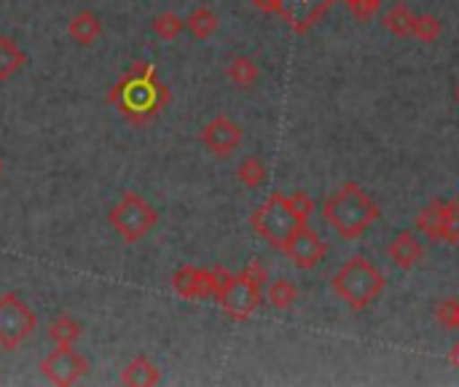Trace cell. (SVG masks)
Instances as JSON below:
<instances>
[{"mask_svg": "<svg viewBox=\"0 0 459 387\" xmlns=\"http://www.w3.org/2000/svg\"><path fill=\"white\" fill-rule=\"evenodd\" d=\"M323 215L342 240H358L379 218V205L358 183H344L325 199Z\"/></svg>", "mask_w": 459, "mask_h": 387, "instance_id": "6da1fadb", "label": "cell"}, {"mask_svg": "<svg viewBox=\"0 0 459 387\" xmlns=\"http://www.w3.org/2000/svg\"><path fill=\"white\" fill-rule=\"evenodd\" d=\"M333 294L350 304L352 310L363 312L368 310L385 291V275L366 259V256H352L331 280Z\"/></svg>", "mask_w": 459, "mask_h": 387, "instance_id": "7a4b0ae2", "label": "cell"}, {"mask_svg": "<svg viewBox=\"0 0 459 387\" xmlns=\"http://www.w3.org/2000/svg\"><path fill=\"white\" fill-rule=\"evenodd\" d=\"M167 100H169L167 89L153 78V65L148 70H134L110 94V102H116L121 108V113L134 121H145V119L156 116L167 105Z\"/></svg>", "mask_w": 459, "mask_h": 387, "instance_id": "3957f363", "label": "cell"}, {"mask_svg": "<svg viewBox=\"0 0 459 387\" xmlns=\"http://www.w3.org/2000/svg\"><path fill=\"white\" fill-rule=\"evenodd\" d=\"M266 283V272L258 264H250L242 275H229L218 291V302L223 312L234 321H247L261 304V286Z\"/></svg>", "mask_w": 459, "mask_h": 387, "instance_id": "277c9868", "label": "cell"}, {"mask_svg": "<svg viewBox=\"0 0 459 387\" xmlns=\"http://www.w3.org/2000/svg\"><path fill=\"white\" fill-rule=\"evenodd\" d=\"M307 221L296 213L290 197L285 194H272L255 213H253V229L272 245V248H285L290 234L304 226Z\"/></svg>", "mask_w": 459, "mask_h": 387, "instance_id": "5b68a950", "label": "cell"}, {"mask_svg": "<svg viewBox=\"0 0 459 387\" xmlns=\"http://www.w3.org/2000/svg\"><path fill=\"white\" fill-rule=\"evenodd\" d=\"M108 221H110V226L118 232V237L124 242H140L159 224V213L140 194L129 191V194H124L116 202V207L110 210Z\"/></svg>", "mask_w": 459, "mask_h": 387, "instance_id": "8992f818", "label": "cell"}, {"mask_svg": "<svg viewBox=\"0 0 459 387\" xmlns=\"http://www.w3.org/2000/svg\"><path fill=\"white\" fill-rule=\"evenodd\" d=\"M38 329L35 312L22 302L16 294H3L0 296V345L5 350L19 347L24 339H30Z\"/></svg>", "mask_w": 459, "mask_h": 387, "instance_id": "52a82bcc", "label": "cell"}, {"mask_svg": "<svg viewBox=\"0 0 459 387\" xmlns=\"http://www.w3.org/2000/svg\"><path fill=\"white\" fill-rule=\"evenodd\" d=\"M40 372L51 385L70 387L89 372V364L81 353L73 350V345H56V350L40 364Z\"/></svg>", "mask_w": 459, "mask_h": 387, "instance_id": "ba28073f", "label": "cell"}, {"mask_svg": "<svg viewBox=\"0 0 459 387\" xmlns=\"http://www.w3.org/2000/svg\"><path fill=\"white\" fill-rule=\"evenodd\" d=\"M226 277H229V272H223V269L204 272L196 267H180L172 275V288L183 299H210V296H218Z\"/></svg>", "mask_w": 459, "mask_h": 387, "instance_id": "9c48e42d", "label": "cell"}, {"mask_svg": "<svg viewBox=\"0 0 459 387\" xmlns=\"http://www.w3.org/2000/svg\"><path fill=\"white\" fill-rule=\"evenodd\" d=\"M282 253L293 261L296 269H315V267L325 259L328 248H325V242L320 240V234H317L312 226L304 224V226H299V229L290 234V240L285 242Z\"/></svg>", "mask_w": 459, "mask_h": 387, "instance_id": "30bf717a", "label": "cell"}, {"mask_svg": "<svg viewBox=\"0 0 459 387\" xmlns=\"http://www.w3.org/2000/svg\"><path fill=\"white\" fill-rule=\"evenodd\" d=\"M202 143L215 156H229L242 145V127L229 116H215L202 129Z\"/></svg>", "mask_w": 459, "mask_h": 387, "instance_id": "8fae6325", "label": "cell"}, {"mask_svg": "<svg viewBox=\"0 0 459 387\" xmlns=\"http://www.w3.org/2000/svg\"><path fill=\"white\" fill-rule=\"evenodd\" d=\"M387 259L398 269H414L425 259V245L414 232H398L387 245Z\"/></svg>", "mask_w": 459, "mask_h": 387, "instance_id": "7c38bea8", "label": "cell"}, {"mask_svg": "<svg viewBox=\"0 0 459 387\" xmlns=\"http://www.w3.org/2000/svg\"><path fill=\"white\" fill-rule=\"evenodd\" d=\"M121 385H129V387H153L161 383V374H159V366L151 361V358H145V356H137V358H132L126 366H124V372H121Z\"/></svg>", "mask_w": 459, "mask_h": 387, "instance_id": "4fadbf2b", "label": "cell"}, {"mask_svg": "<svg viewBox=\"0 0 459 387\" xmlns=\"http://www.w3.org/2000/svg\"><path fill=\"white\" fill-rule=\"evenodd\" d=\"M449 207H452V202H441V199L433 202V205H428V207L417 215V229H420L422 234H428L430 240L441 242V240H444V229H446Z\"/></svg>", "mask_w": 459, "mask_h": 387, "instance_id": "5bb4252c", "label": "cell"}, {"mask_svg": "<svg viewBox=\"0 0 459 387\" xmlns=\"http://www.w3.org/2000/svg\"><path fill=\"white\" fill-rule=\"evenodd\" d=\"M67 32H70V38H73L75 43L91 46V43H97L100 35H102V22H100V16L91 13V11H78V13L70 19Z\"/></svg>", "mask_w": 459, "mask_h": 387, "instance_id": "9a60e30c", "label": "cell"}, {"mask_svg": "<svg viewBox=\"0 0 459 387\" xmlns=\"http://www.w3.org/2000/svg\"><path fill=\"white\" fill-rule=\"evenodd\" d=\"M27 65V54L11 35H0V81L13 78Z\"/></svg>", "mask_w": 459, "mask_h": 387, "instance_id": "2e32d148", "label": "cell"}, {"mask_svg": "<svg viewBox=\"0 0 459 387\" xmlns=\"http://www.w3.org/2000/svg\"><path fill=\"white\" fill-rule=\"evenodd\" d=\"M414 16H417V13H414L406 3H395V5L382 16V24H385L387 32H393V35H398V38H409L411 30H414Z\"/></svg>", "mask_w": 459, "mask_h": 387, "instance_id": "e0dca14e", "label": "cell"}, {"mask_svg": "<svg viewBox=\"0 0 459 387\" xmlns=\"http://www.w3.org/2000/svg\"><path fill=\"white\" fill-rule=\"evenodd\" d=\"M218 16H215V11H210V8H204V5H199V8H194L191 13H188V19H186V30L196 38V40H207L210 35H215L218 32Z\"/></svg>", "mask_w": 459, "mask_h": 387, "instance_id": "ac0fdd59", "label": "cell"}, {"mask_svg": "<svg viewBox=\"0 0 459 387\" xmlns=\"http://www.w3.org/2000/svg\"><path fill=\"white\" fill-rule=\"evenodd\" d=\"M81 334H83V326L70 315H56L48 323V339L54 345H75Z\"/></svg>", "mask_w": 459, "mask_h": 387, "instance_id": "d6986e66", "label": "cell"}, {"mask_svg": "<svg viewBox=\"0 0 459 387\" xmlns=\"http://www.w3.org/2000/svg\"><path fill=\"white\" fill-rule=\"evenodd\" d=\"M226 75H229L231 84H237V86H242V89H250V86L258 81L261 70H258V65H255L250 57H234V59L229 62V67H226Z\"/></svg>", "mask_w": 459, "mask_h": 387, "instance_id": "ffe728a7", "label": "cell"}, {"mask_svg": "<svg viewBox=\"0 0 459 387\" xmlns=\"http://www.w3.org/2000/svg\"><path fill=\"white\" fill-rule=\"evenodd\" d=\"M266 164L258 156H245L237 167V180L247 189H258L266 180Z\"/></svg>", "mask_w": 459, "mask_h": 387, "instance_id": "44dd1931", "label": "cell"}, {"mask_svg": "<svg viewBox=\"0 0 459 387\" xmlns=\"http://www.w3.org/2000/svg\"><path fill=\"white\" fill-rule=\"evenodd\" d=\"M296 299H299L296 283L280 277V280H274V283L269 286V304H272L274 310H290V307L296 304Z\"/></svg>", "mask_w": 459, "mask_h": 387, "instance_id": "7402d4cb", "label": "cell"}, {"mask_svg": "<svg viewBox=\"0 0 459 387\" xmlns=\"http://www.w3.org/2000/svg\"><path fill=\"white\" fill-rule=\"evenodd\" d=\"M151 27H153V32H156L161 40H175V38L186 30V19L178 16L175 11H164V13H159V16L151 22Z\"/></svg>", "mask_w": 459, "mask_h": 387, "instance_id": "603a6c76", "label": "cell"}, {"mask_svg": "<svg viewBox=\"0 0 459 387\" xmlns=\"http://www.w3.org/2000/svg\"><path fill=\"white\" fill-rule=\"evenodd\" d=\"M441 32H444V22H441L436 13H420V16H414V30H411V35H414L417 40L433 43V40L441 38Z\"/></svg>", "mask_w": 459, "mask_h": 387, "instance_id": "cb8c5ba5", "label": "cell"}, {"mask_svg": "<svg viewBox=\"0 0 459 387\" xmlns=\"http://www.w3.org/2000/svg\"><path fill=\"white\" fill-rule=\"evenodd\" d=\"M436 321L449 329V331H459V299L457 296H446L441 302H436Z\"/></svg>", "mask_w": 459, "mask_h": 387, "instance_id": "d4e9b609", "label": "cell"}, {"mask_svg": "<svg viewBox=\"0 0 459 387\" xmlns=\"http://www.w3.org/2000/svg\"><path fill=\"white\" fill-rule=\"evenodd\" d=\"M444 242H459V205L452 202L449 215H446V229H444Z\"/></svg>", "mask_w": 459, "mask_h": 387, "instance_id": "484cf974", "label": "cell"}, {"mask_svg": "<svg viewBox=\"0 0 459 387\" xmlns=\"http://www.w3.org/2000/svg\"><path fill=\"white\" fill-rule=\"evenodd\" d=\"M350 3V11L358 16V19H368L379 11L382 0H347Z\"/></svg>", "mask_w": 459, "mask_h": 387, "instance_id": "4316f807", "label": "cell"}, {"mask_svg": "<svg viewBox=\"0 0 459 387\" xmlns=\"http://www.w3.org/2000/svg\"><path fill=\"white\" fill-rule=\"evenodd\" d=\"M290 202H293L296 213H299V215H301L304 221H307V218L312 215V210H315V202H312V199H309L307 194H301V191H299V194H293V197H290Z\"/></svg>", "mask_w": 459, "mask_h": 387, "instance_id": "83f0119b", "label": "cell"}, {"mask_svg": "<svg viewBox=\"0 0 459 387\" xmlns=\"http://www.w3.org/2000/svg\"><path fill=\"white\" fill-rule=\"evenodd\" d=\"M449 364H452V366L459 372V342L452 347V350H449Z\"/></svg>", "mask_w": 459, "mask_h": 387, "instance_id": "f1b7e54d", "label": "cell"}, {"mask_svg": "<svg viewBox=\"0 0 459 387\" xmlns=\"http://www.w3.org/2000/svg\"><path fill=\"white\" fill-rule=\"evenodd\" d=\"M0 175H3V159H0Z\"/></svg>", "mask_w": 459, "mask_h": 387, "instance_id": "f546056e", "label": "cell"}, {"mask_svg": "<svg viewBox=\"0 0 459 387\" xmlns=\"http://www.w3.org/2000/svg\"><path fill=\"white\" fill-rule=\"evenodd\" d=\"M455 94H457V102H459V84H457V92H455Z\"/></svg>", "mask_w": 459, "mask_h": 387, "instance_id": "4dcf8cb0", "label": "cell"}]
</instances>
